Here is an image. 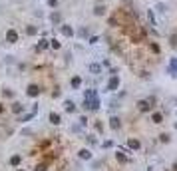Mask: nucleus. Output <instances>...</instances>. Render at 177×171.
Masks as SVG:
<instances>
[{
	"label": "nucleus",
	"mask_w": 177,
	"mask_h": 171,
	"mask_svg": "<svg viewBox=\"0 0 177 171\" xmlns=\"http://www.w3.org/2000/svg\"><path fill=\"white\" fill-rule=\"evenodd\" d=\"M84 108L86 109H98L100 108V98L94 90H88L86 95H84Z\"/></svg>",
	"instance_id": "obj_1"
},
{
	"label": "nucleus",
	"mask_w": 177,
	"mask_h": 171,
	"mask_svg": "<svg viewBox=\"0 0 177 171\" xmlns=\"http://www.w3.org/2000/svg\"><path fill=\"white\" fill-rule=\"evenodd\" d=\"M6 42H8V44H16V42H18V32H16L14 28L6 30Z\"/></svg>",
	"instance_id": "obj_2"
},
{
	"label": "nucleus",
	"mask_w": 177,
	"mask_h": 171,
	"mask_svg": "<svg viewBox=\"0 0 177 171\" xmlns=\"http://www.w3.org/2000/svg\"><path fill=\"white\" fill-rule=\"evenodd\" d=\"M117 88H120V78H117V76H111L110 82H108V92H115Z\"/></svg>",
	"instance_id": "obj_3"
},
{
	"label": "nucleus",
	"mask_w": 177,
	"mask_h": 171,
	"mask_svg": "<svg viewBox=\"0 0 177 171\" xmlns=\"http://www.w3.org/2000/svg\"><path fill=\"white\" fill-rule=\"evenodd\" d=\"M60 30H62V34L66 36V38H72V36H74L72 26H68V24H62V26H60Z\"/></svg>",
	"instance_id": "obj_4"
},
{
	"label": "nucleus",
	"mask_w": 177,
	"mask_h": 171,
	"mask_svg": "<svg viewBox=\"0 0 177 171\" xmlns=\"http://www.w3.org/2000/svg\"><path fill=\"white\" fill-rule=\"evenodd\" d=\"M26 94H28L30 98H36V95L40 94V88H38V86H34V84H30L28 90H26Z\"/></svg>",
	"instance_id": "obj_5"
},
{
	"label": "nucleus",
	"mask_w": 177,
	"mask_h": 171,
	"mask_svg": "<svg viewBox=\"0 0 177 171\" xmlns=\"http://www.w3.org/2000/svg\"><path fill=\"white\" fill-rule=\"evenodd\" d=\"M137 108L141 109V111H149V109H151V104H149V100H141V102H137Z\"/></svg>",
	"instance_id": "obj_6"
},
{
	"label": "nucleus",
	"mask_w": 177,
	"mask_h": 171,
	"mask_svg": "<svg viewBox=\"0 0 177 171\" xmlns=\"http://www.w3.org/2000/svg\"><path fill=\"white\" fill-rule=\"evenodd\" d=\"M88 70H90V74H94V76L101 74V66H100V64H90V66H88Z\"/></svg>",
	"instance_id": "obj_7"
},
{
	"label": "nucleus",
	"mask_w": 177,
	"mask_h": 171,
	"mask_svg": "<svg viewBox=\"0 0 177 171\" xmlns=\"http://www.w3.org/2000/svg\"><path fill=\"white\" fill-rule=\"evenodd\" d=\"M64 108H66V111H70V114H72V111H76V104H74V102H70V100L64 102Z\"/></svg>",
	"instance_id": "obj_8"
},
{
	"label": "nucleus",
	"mask_w": 177,
	"mask_h": 171,
	"mask_svg": "<svg viewBox=\"0 0 177 171\" xmlns=\"http://www.w3.org/2000/svg\"><path fill=\"white\" fill-rule=\"evenodd\" d=\"M94 14H96V16H104L105 14V6L104 4H98L96 8H94Z\"/></svg>",
	"instance_id": "obj_9"
},
{
	"label": "nucleus",
	"mask_w": 177,
	"mask_h": 171,
	"mask_svg": "<svg viewBox=\"0 0 177 171\" xmlns=\"http://www.w3.org/2000/svg\"><path fill=\"white\" fill-rule=\"evenodd\" d=\"M50 20H52L54 24H60L62 22V16H60V12H52V14H50Z\"/></svg>",
	"instance_id": "obj_10"
},
{
	"label": "nucleus",
	"mask_w": 177,
	"mask_h": 171,
	"mask_svg": "<svg viewBox=\"0 0 177 171\" xmlns=\"http://www.w3.org/2000/svg\"><path fill=\"white\" fill-rule=\"evenodd\" d=\"M110 125H111V129H120V125H121L120 118H111L110 119Z\"/></svg>",
	"instance_id": "obj_11"
},
{
	"label": "nucleus",
	"mask_w": 177,
	"mask_h": 171,
	"mask_svg": "<svg viewBox=\"0 0 177 171\" xmlns=\"http://www.w3.org/2000/svg\"><path fill=\"white\" fill-rule=\"evenodd\" d=\"M147 18L151 22V26H157V20H155V14H153V10H147Z\"/></svg>",
	"instance_id": "obj_12"
},
{
	"label": "nucleus",
	"mask_w": 177,
	"mask_h": 171,
	"mask_svg": "<svg viewBox=\"0 0 177 171\" xmlns=\"http://www.w3.org/2000/svg\"><path fill=\"white\" fill-rule=\"evenodd\" d=\"M22 109H24V105H22V104H18V102H16V104L12 105V111H14V114H22Z\"/></svg>",
	"instance_id": "obj_13"
},
{
	"label": "nucleus",
	"mask_w": 177,
	"mask_h": 171,
	"mask_svg": "<svg viewBox=\"0 0 177 171\" xmlns=\"http://www.w3.org/2000/svg\"><path fill=\"white\" fill-rule=\"evenodd\" d=\"M80 86H82V78L74 76V78H72V88H80Z\"/></svg>",
	"instance_id": "obj_14"
},
{
	"label": "nucleus",
	"mask_w": 177,
	"mask_h": 171,
	"mask_svg": "<svg viewBox=\"0 0 177 171\" xmlns=\"http://www.w3.org/2000/svg\"><path fill=\"white\" fill-rule=\"evenodd\" d=\"M127 145H129L131 149H139V141H137V139H129Z\"/></svg>",
	"instance_id": "obj_15"
},
{
	"label": "nucleus",
	"mask_w": 177,
	"mask_h": 171,
	"mask_svg": "<svg viewBox=\"0 0 177 171\" xmlns=\"http://www.w3.org/2000/svg\"><path fill=\"white\" fill-rule=\"evenodd\" d=\"M50 121H52L54 125H58V124H60V115H58V114H50Z\"/></svg>",
	"instance_id": "obj_16"
},
{
	"label": "nucleus",
	"mask_w": 177,
	"mask_h": 171,
	"mask_svg": "<svg viewBox=\"0 0 177 171\" xmlns=\"http://www.w3.org/2000/svg\"><path fill=\"white\" fill-rule=\"evenodd\" d=\"M48 46H50V42H48V40H40V44H38V50H46Z\"/></svg>",
	"instance_id": "obj_17"
},
{
	"label": "nucleus",
	"mask_w": 177,
	"mask_h": 171,
	"mask_svg": "<svg viewBox=\"0 0 177 171\" xmlns=\"http://www.w3.org/2000/svg\"><path fill=\"white\" fill-rule=\"evenodd\" d=\"M80 157H82V159H90V157H92V153L88 151V149H82V151H80Z\"/></svg>",
	"instance_id": "obj_18"
},
{
	"label": "nucleus",
	"mask_w": 177,
	"mask_h": 171,
	"mask_svg": "<svg viewBox=\"0 0 177 171\" xmlns=\"http://www.w3.org/2000/svg\"><path fill=\"white\" fill-rule=\"evenodd\" d=\"M155 8L159 10V12H167V4H163V2H157V6Z\"/></svg>",
	"instance_id": "obj_19"
},
{
	"label": "nucleus",
	"mask_w": 177,
	"mask_h": 171,
	"mask_svg": "<svg viewBox=\"0 0 177 171\" xmlns=\"http://www.w3.org/2000/svg\"><path fill=\"white\" fill-rule=\"evenodd\" d=\"M161 119H163L161 114H153V124H161Z\"/></svg>",
	"instance_id": "obj_20"
},
{
	"label": "nucleus",
	"mask_w": 177,
	"mask_h": 171,
	"mask_svg": "<svg viewBox=\"0 0 177 171\" xmlns=\"http://www.w3.org/2000/svg\"><path fill=\"white\" fill-rule=\"evenodd\" d=\"M50 46H52L54 50H60V42H58V40H50Z\"/></svg>",
	"instance_id": "obj_21"
},
{
	"label": "nucleus",
	"mask_w": 177,
	"mask_h": 171,
	"mask_svg": "<svg viewBox=\"0 0 177 171\" xmlns=\"http://www.w3.org/2000/svg\"><path fill=\"white\" fill-rule=\"evenodd\" d=\"M159 137H161V141H163V143H167L169 139H171V137H169V133H161V135H159Z\"/></svg>",
	"instance_id": "obj_22"
},
{
	"label": "nucleus",
	"mask_w": 177,
	"mask_h": 171,
	"mask_svg": "<svg viewBox=\"0 0 177 171\" xmlns=\"http://www.w3.org/2000/svg\"><path fill=\"white\" fill-rule=\"evenodd\" d=\"M10 163H12V165H18L20 163V155H14L12 159H10Z\"/></svg>",
	"instance_id": "obj_23"
},
{
	"label": "nucleus",
	"mask_w": 177,
	"mask_h": 171,
	"mask_svg": "<svg viewBox=\"0 0 177 171\" xmlns=\"http://www.w3.org/2000/svg\"><path fill=\"white\" fill-rule=\"evenodd\" d=\"M117 161H121V163H125L127 161V157L124 155V153H117Z\"/></svg>",
	"instance_id": "obj_24"
},
{
	"label": "nucleus",
	"mask_w": 177,
	"mask_h": 171,
	"mask_svg": "<svg viewBox=\"0 0 177 171\" xmlns=\"http://www.w3.org/2000/svg\"><path fill=\"white\" fill-rule=\"evenodd\" d=\"M78 34H80L82 38H86V36H88V28H82V30H80V32H78Z\"/></svg>",
	"instance_id": "obj_25"
},
{
	"label": "nucleus",
	"mask_w": 177,
	"mask_h": 171,
	"mask_svg": "<svg viewBox=\"0 0 177 171\" xmlns=\"http://www.w3.org/2000/svg\"><path fill=\"white\" fill-rule=\"evenodd\" d=\"M48 6H52V8H56V6H58V0H48Z\"/></svg>",
	"instance_id": "obj_26"
},
{
	"label": "nucleus",
	"mask_w": 177,
	"mask_h": 171,
	"mask_svg": "<svg viewBox=\"0 0 177 171\" xmlns=\"http://www.w3.org/2000/svg\"><path fill=\"white\" fill-rule=\"evenodd\" d=\"M26 32H28V34H36V28H34V26H28V28H26Z\"/></svg>",
	"instance_id": "obj_27"
},
{
	"label": "nucleus",
	"mask_w": 177,
	"mask_h": 171,
	"mask_svg": "<svg viewBox=\"0 0 177 171\" xmlns=\"http://www.w3.org/2000/svg\"><path fill=\"white\" fill-rule=\"evenodd\" d=\"M36 171H44V165H40V167H38V169H36Z\"/></svg>",
	"instance_id": "obj_28"
},
{
	"label": "nucleus",
	"mask_w": 177,
	"mask_h": 171,
	"mask_svg": "<svg viewBox=\"0 0 177 171\" xmlns=\"http://www.w3.org/2000/svg\"><path fill=\"white\" fill-rule=\"evenodd\" d=\"M0 111H2V104H0Z\"/></svg>",
	"instance_id": "obj_29"
},
{
	"label": "nucleus",
	"mask_w": 177,
	"mask_h": 171,
	"mask_svg": "<svg viewBox=\"0 0 177 171\" xmlns=\"http://www.w3.org/2000/svg\"><path fill=\"white\" fill-rule=\"evenodd\" d=\"M175 129H177V121H175Z\"/></svg>",
	"instance_id": "obj_30"
},
{
	"label": "nucleus",
	"mask_w": 177,
	"mask_h": 171,
	"mask_svg": "<svg viewBox=\"0 0 177 171\" xmlns=\"http://www.w3.org/2000/svg\"><path fill=\"white\" fill-rule=\"evenodd\" d=\"M175 114H177V111H175Z\"/></svg>",
	"instance_id": "obj_31"
},
{
	"label": "nucleus",
	"mask_w": 177,
	"mask_h": 171,
	"mask_svg": "<svg viewBox=\"0 0 177 171\" xmlns=\"http://www.w3.org/2000/svg\"><path fill=\"white\" fill-rule=\"evenodd\" d=\"M20 171H22V169H20Z\"/></svg>",
	"instance_id": "obj_32"
}]
</instances>
